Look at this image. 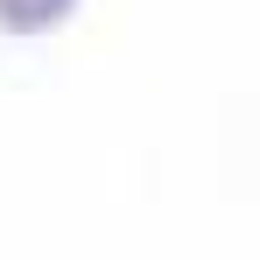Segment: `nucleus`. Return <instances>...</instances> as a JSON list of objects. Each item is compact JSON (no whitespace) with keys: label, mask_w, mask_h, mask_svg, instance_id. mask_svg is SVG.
<instances>
[{"label":"nucleus","mask_w":260,"mask_h":260,"mask_svg":"<svg viewBox=\"0 0 260 260\" xmlns=\"http://www.w3.org/2000/svg\"><path fill=\"white\" fill-rule=\"evenodd\" d=\"M78 14V0H0V36H49Z\"/></svg>","instance_id":"f257e3e1"}]
</instances>
